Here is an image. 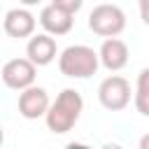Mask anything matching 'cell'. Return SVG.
Returning a JSON list of instances; mask_svg holds the SVG:
<instances>
[{
  "instance_id": "cell-15",
  "label": "cell",
  "mask_w": 149,
  "mask_h": 149,
  "mask_svg": "<svg viewBox=\"0 0 149 149\" xmlns=\"http://www.w3.org/2000/svg\"><path fill=\"white\" fill-rule=\"evenodd\" d=\"M65 149H91V147H86V144H81V142H70Z\"/></svg>"
},
{
  "instance_id": "cell-7",
  "label": "cell",
  "mask_w": 149,
  "mask_h": 149,
  "mask_svg": "<svg viewBox=\"0 0 149 149\" xmlns=\"http://www.w3.org/2000/svg\"><path fill=\"white\" fill-rule=\"evenodd\" d=\"M2 28H5V33L9 37H16V40L30 37L35 33V16L28 9H23V7H14V9H9L5 14Z\"/></svg>"
},
{
  "instance_id": "cell-2",
  "label": "cell",
  "mask_w": 149,
  "mask_h": 149,
  "mask_svg": "<svg viewBox=\"0 0 149 149\" xmlns=\"http://www.w3.org/2000/svg\"><path fill=\"white\" fill-rule=\"evenodd\" d=\"M98 65H100L98 51H93L86 44H70L58 56V70H61V74L72 77V79H86V77L95 74Z\"/></svg>"
},
{
  "instance_id": "cell-4",
  "label": "cell",
  "mask_w": 149,
  "mask_h": 149,
  "mask_svg": "<svg viewBox=\"0 0 149 149\" xmlns=\"http://www.w3.org/2000/svg\"><path fill=\"white\" fill-rule=\"evenodd\" d=\"M98 100L109 112L126 109L128 102H130V84H128V79H123L119 74H112V77L102 79L100 86H98Z\"/></svg>"
},
{
  "instance_id": "cell-6",
  "label": "cell",
  "mask_w": 149,
  "mask_h": 149,
  "mask_svg": "<svg viewBox=\"0 0 149 149\" xmlns=\"http://www.w3.org/2000/svg\"><path fill=\"white\" fill-rule=\"evenodd\" d=\"M49 109V95L42 86H30L19 93V114L23 119H40Z\"/></svg>"
},
{
  "instance_id": "cell-16",
  "label": "cell",
  "mask_w": 149,
  "mask_h": 149,
  "mask_svg": "<svg viewBox=\"0 0 149 149\" xmlns=\"http://www.w3.org/2000/svg\"><path fill=\"white\" fill-rule=\"evenodd\" d=\"M100 149H123L121 144H116V142H107V144H102Z\"/></svg>"
},
{
  "instance_id": "cell-5",
  "label": "cell",
  "mask_w": 149,
  "mask_h": 149,
  "mask_svg": "<svg viewBox=\"0 0 149 149\" xmlns=\"http://www.w3.org/2000/svg\"><path fill=\"white\" fill-rule=\"evenodd\" d=\"M35 74H37V68L28 58H12L2 65V72H0L2 84L14 91H26L35 86Z\"/></svg>"
},
{
  "instance_id": "cell-11",
  "label": "cell",
  "mask_w": 149,
  "mask_h": 149,
  "mask_svg": "<svg viewBox=\"0 0 149 149\" xmlns=\"http://www.w3.org/2000/svg\"><path fill=\"white\" fill-rule=\"evenodd\" d=\"M135 109L142 116H149V68H144L137 74V84H135Z\"/></svg>"
},
{
  "instance_id": "cell-17",
  "label": "cell",
  "mask_w": 149,
  "mask_h": 149,
  "mask_svg": "<svg viewBox=\"0 0 149 149\" xmlns=\"http://www.w3.org/2000/svg\"><path fill=\"white\" fill-rule=\"evenodd\" d=\"M2 142H5V130H2V126H0V147H2Z\"/></svg>"
},
{
  "instance_id": "cell-9",
  "label": "cell",
  "mask_w": 149,
  "mask_h": 149,
  "mask_svg": "<svg viewBox=\"0 0 149 149\" xmlns=\"http://www.w3.org/2000/svg\"><path fill=\"white\" fill-rule=\"evenodd\" d=\"M40 23L47 30V35L51 37V35H68L72 30V26H74V19L70 14H65V12H61L54 2H49L40 12Z\"/></svg>"
},
{
  "instance_id": "cell-1",
  "label": "cell",
  "mask_w": 149,
  "mask_h": 149,
  "mask_svg": "<svg viewBox=\"0 0 149 149\" xmlns=\"http://www.w3.org/2000/svg\"><path fill=\"white\" fill-rule=\"evenodd\" d=\"M81 109H84V100L79 95V91L74 88H63L56 100L49 105L47 114H44V121H47V128L56 135H63L68 130L74 128V123L79 121L81 116Z\"/></svg>"
},
{
  "instance_id": "cell-3",
  "label": "cell",
  "mask_w": 149,
  "mask_h": 149,
  "mask_svg": "<svg viewBox=\"0 0 149 149\" xmlns=\"http://www.w3.org/2000/svg\"><path fill=\"white\" fill-rule=\"evenodd\" d=\"M88 28L100 37H107V40L116 37L126 28V14L119 5H109V2L95 5L88 14Z\"/></svg>"
},
{
  "instance_id": "cell-13",
  "label": "cell",
  "mask_w": 149,
  "mask_h": 149,
  "mask_svg": "<svg viewBox=\"0 0 149 149\" xmlns=\"http://www.w3.org/2000/svg\"><path fill=\"white\" fill-rule=\"evenodd\" d=\"M140 16L149 26V0H140Z\"/></svg>"
},
{
  "instance_id": "cell-14",
  "label": "cell",
  "mask_w": 149,
  "mask_h": 149,
  "mask_svg": "<svg viewBox=\"0 0 149 149\" xmlns=\"http://www.w3.org/2000/svg\"><path fill=\"white\" fill-rule=\"evenodd\" d=\"M137 149H149V133L140 137V147H137Z\"/></svg>"
},
{
  "instance_id": "cell-10",
  "label": "cell",
  "mask_w": 149,
  "mask_h": 149,
  "mask_svg": "<svg viewBox=\"0 0 149 149\" xmlns=\"http://www.w3.org/2000/svg\"><path fill=\"white\" fill-rule=\"evenodd\" d=\"M26 56H28V61H30L35 68H40V65H49V63L56 58V40L49 37L47 33L33 35V37L28 40Z\"/></svg>"
},
{
  "instance_id": "cell-8",
  "label": "cell",
  "mask_w": 149,
  "mask_h": 149,
  "mask_svg": "<svg viewBox=\"0 0 149 149\" xmlns=\"http://www.w3.org/2000/svg\"><path fill=\"white\" fill-rule=\"evenodd\" d=\"M128 56H130V54H128V44H126L123 40H119V37L105 40L102 47H100V51H98V61H100L107 70H112V72L126 68V65H128Z\"/></svg>"
},
{
  "instance_id": "cell-12",
  "label": "cell",
  "mask_w": 149,
  "mask_h": 149,
  "mask_svg": "<svg viewBox=\"0 0 149 149\" xmlns=\"http://www.w3.org/2000/svg\"><path fill=\"white\" fill-rule=\"evenodd\" d=\"M54 5H56L61 12L70 14V16H74V14L81 9V0H54Z\"/></svg>"
}]
</instances>
